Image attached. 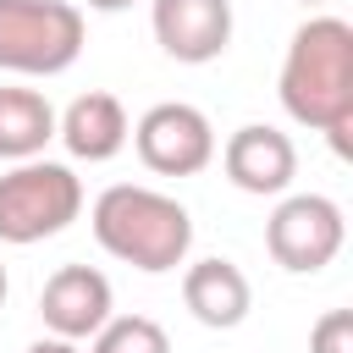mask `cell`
Here are the masks:
<instances>
[{
  "label": "cell",
  "instance_id": "5bb4252c",
  "mask_svg": "<svg viewBox=\"0 0 353 353\" xmlns=\"http://www.w3.org/2000/svg\"><path fill=\"white\" fill-rule=\"evenodd\" d=\"M309 353H353V309H325L309 331Z\"/></svg>",
  "mask_w": 353,
  "mask_h": 353
},
{
  "label": "cell",
  "instance_id": "e0dca14e",
  "mask_svg": "<svg viewBox=\"0 0 353 353\" xmlns=\"http://www.w3.org/2000/svg\"><path fill=\"white\" fill-rule=\"evenodd\" d=\"M6 287H11V281H6V265H0V303H6Z\"/></svg>",
  "mask_w": 353,
  "mask_h": 353
},
{
  "label": "cell",
  "instance_id": "ba28073f",
  "mask_svg": "<svg viewBox=\"0 0 353 353\" xmlns=\"http://www.w3.org/2000/svg\"><path fill=\"white\" fill-rule=\"evenodd\" d=\"M116 309V292H110V276L94 270V265H61L44 292H39V314L50 325V336H66V342H83L94 336Z\"/></svg>",
  "mask_w": 353,
  "mask_h": 353
},
{
  "label": "cell",
  "instance_id": "9c48e42d",
  "mask_svg": "<svg viewBox=\"0 0 353 353\" xmlns=\"http://www.w3.org/2000/svg\"><path fill=\"white\" fill-rule=\"evenodd\" d=\"M221 165L232 176V188L254 193V199H270V193H287L292 176H298V149L287 132L265 127V121H248L226 138L221 149Z\"/></svg>",
  "mask_w": 353,
  "mask_h": 353
},
{
  "label": "cell",
  "instance_id": "5b68a950",
  "mask_svg": "<svg viewBox=\"0 0 353 353\" xmlns=\"http://www.w3.org/2000/svg\"><path fill=\"white\" fill-rule=\"evenodd\" d=\"M342 237H347V221H342V204L325 199V193H287L270 221H265V248L281 270L292 276H314L325 270L336 254H342Z\"/></svg>",
  "mask_w": 353,
  "mask_h": 353
},
{
  "label": "cell",
  "instance_id": "9a60e30c",
  "mask_svg": "<svg viewBox=\"0 0 353 353\" xmlns=\"http://www.w3.org/2000/svg\"><path fill=\"white\" fill-rule=\"evenodd\" d=\"M28 353H77V342H66V336H39Z\"/></svg>",
  "mask_w": 353,
  "mask_h": 353
},
{
  "label": "cell",
  "instance_id": "8fae6325",
  "mask_svg": "<svg viewBox=\"0 0 353 353\" xmlns=\"http://www.w3.org/2000/svg\"><path fill=\"white\" fill-rule=\"evenodd\" d=\"M182 303H188V314H193L199 325H210V331H232V325L248 320V309H254V287H248L243 265H232V259L215 254V259L188 265V276H182Z\"/></svg>",
  "mask_w": 353,
  "mask_h": 353
},
{
  "label": "cell",
  "instance_id": "7c38bea8",
  "mask_svg": "<svg viewBox=\"0 0 353 353\" xmlns=\"http://www.w3.org/2000/svg\"><path fill=\"white\" fill-rule=\"evenodd\" d=\"M55 138V105L39 88H0V160H39Z\"/></svg>",
  "mask_w": 353,
  "mask_h": 353
},
{
  "label": "cell",
  "instance_id": "277c9868",
  "mask_svg": "<svg viewBox=\"0 0 353 353\" xmlns=\"http://www.w3.org/2000/svg\"><path fill=\"white\" fill-rule=\"evenodd\" d=\"M83 55V11L72 0H0V72L55 77Z\"/></svg>",
  "mask_w": 353,
  "mask_h": 353
},
{
  "label": "cell",
  "instance_id": "30bf717a",
  "mask_svg": "<svg viewBox=\"0 0 353 353\" xmlns=\"http://www.w3.org/2000/svg\"><path fill=\"white\" fill-rule=\"evenodd\" d=\"M55 138L72 149V160L99 165V160H116V154L127 149L132 127H127V110H121L116 94L88 88V94H77V99L55 116Z\"/></svg>",
  "mask_w": 353,
  "mask_h": 353
},
{
  "label": "cell",
  "instance_id": "2e32d148",
  "mask_svg": "<svg viewBox=\"0 0 353 353\" xmlns=\"http://www.w3.org/2000/svg\"><path fill=\"white\" fill-rule=\"evenodd\" d=\"M83 6H94V11H127L132 0H83Z\"/></svg>",
  "mask_w": 353,
  "mask_h": 353
},
{
  "label": "cell",
  "instance_id": "3957f363",
  "mask_svg": "<svg viewBox=\"0 0 353 353\" xmlns=\"http://www.w3.org/2000/svg\"><path fill=\"white\" fill-rule=\"evenodd\" d=\"M83 215V182L61 160H22L0 176V243H44Z\"/></svg>",
  "mask_w": 353,
  "mask_h": 353
},
{
  "label": "cell",
  "instance_id": "4fadbf2b",
  "mask_svg": "<svg viewBox=\"0 0 353 353\" xmlns=\"http://www.w3.org/2000/svg\"><path fill=\"white\" fill-rule=\"evenodd\" d=\"M94 353H171V336L149 314H110L94 331Z\"/></svg>",
  "mask_w": 353,
  "mask_h": 353
},
{
  "label": "cell",
  "instance_id": "52a82bcc",
  "mask_svg": "<svg viewBox=\"0 0 353 353\" xmlns=\"http://www.w3.org/2000/svg\"><path fill=\"white\" fill-rule=\"evenodd\" d=\"M149 28L171 61L204 66V61L226 55V44H232V0H154Z\"/></svg>",
  "mask_w": 353,
  "mask_h": 353
},
{
  "label": "cell",
  "instance_id": "8992f818",
  "mask_svg": "<svg viewBox=\"0 0 353 353\" xmlns=\"http://www.w3.org/2000/svg\"><path fill=\"white\" fill-rule=\"evenodd\" d=\"M132 143H138V160L160 176H193L215 160V127L199 105H182V99H165V105H149L132 127Z\"/></svg>",
  "mask_w": 353,
  "mask_h": 353
},
{
  "label": "cell",
  "instance_id": "7a4b0ae2",
  "mask_svg": "<svg viewBox=\"0 0 353 353\" xmlns=\"http://www.w3.org/2000/svg\"><path fill=\"white\" fill-rule=\"evenodd\" d=\"M88 226L99 237V248L132 270H176L193 248V215L160 193V188H138V182H116L94 199Z\"/></svg>",
  "mask_w": 353,
  "mask_h": 353
},
{
  "label": "cell",
  "instance_id": "ac0fdd59",
  "mask_svg": "<svg viewBox=\"0 0 353 353\" xmlns=\"http://www.w3.org/2000/svg\"><path fill=\"white\" fill-rule=\"evenodd\" d=\"M303 6H320V0H303Z\"/></svg>",
  "mask_w": 353,
  "mask_h": 353
},
{
  "label": "cell",
  "instance_id": "6da1fadb",
  "mask_svg": "<svg viewBox=\"0 0 353 353\" xmlns=\"http://www.w3.org/2000/svg\"><path fill=\"white\" fill-rule=\"evenodd\" d=\"M276 94L298 127L325 132L336 154H353V28L342 17H309L287 44Z\"/></svg>",
  "mask_w": 353,
  "mask_h": 353
}]
</instances>
